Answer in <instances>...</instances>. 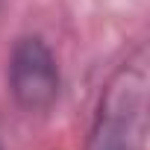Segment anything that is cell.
I'll return each mask as SVG.
<instances>
[{"instance_id": "6da1fadb", "label": "cell", "mask_w": 150, "mask_h": 150, "mask_svg": "<svg viewBox=\"0 0 150 150\" xmlns=\"http://www.w3.org/2000/svg\"><path fill=\"white\" fill-rule=\"evenodd\" d=\"M144 115V74L124 68L109 83L91 132V150H129V141L141 132Z\"/></svg>"}, {"instance_id": "7a4b0ae2", "label": "cell", "mask_w": 150, "mask_h": 150, "mask_svg": "<svg viewBox=\"0 0 150 150\" xmlns=\"http://www.w3.org/2000/svg\"><path fill=\"white\" fill-rule=\"evenodd\" d=\"M9 91L27 112H44L59 97V65L53 50L38 35L15 41L9 56Z\"/></svg>"}, {"instance_id": "3957f363", "label": "cell", "mask_w": 150, "mask_h": 150, "mask_svg": "<svg viewBox=\"0 0 150 150\" xmlns=\"http://www.w3.org/2000/svg\"><path fill=\"white\" fill-rule=\"evenodd\" d=\"M0 150H3V147H0Z\"/></svg>"}]
</instances>
